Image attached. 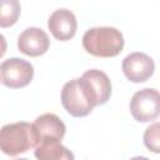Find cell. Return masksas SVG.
<instances>
[{
	"mask_svg": "<svg viewBox=\"0 0 160 160\" xmlns=\"http://www.w3.org/2000/svg\"><path fill=\"white\" fill-rule=\"evenodd\" d=\"M61 104L74 118L86 116L99 105L95 92L86 79L78 78L68 81L61 90Z\"/></svg>",
	"mask_w": 160,
	"mask_h": 160,
	"instance_id": "1",
	"label": "cell"
},
{
	"mask_svg": "<svg viewBox=\"0 0 160 160\" xmlns=\"http://www.w3.org/2000/svg\"><path fill=\"white\" fill-rule=\"evenodd\" d=\"M84 49L99 58H112L121 52L124 36L120 30L111 26H98L85 31L82 36Z\"/></svg>",
	"mask_w": 160,
	"mask_h": 160,
	"instance_id": "2",
	"label": "cell"
},
{
	"mask_svg": "<svg viewBox=\"0 0 160 160\" xmlns=\"http://www.w3.org/2000/svg\"><path fill=\"white\" fill-rule=\"evenodd\" d=\"M36 146L34 126L26 121L6 124L0 129V150L9 155L16 156Z\"/></svg>",
	"mask_w": 160,
	"mask_h": 160,
	"instance_id": "3",
	"label": "cell"
},
{
	"mask_svg": "<svg viewBox=\"0 0 160 160\" xmlns=\"http://www.w3.org/2000/svg\"><path fill=\"white\" fill-rule=\"evenodd\" d=\"M34 76L32 65L21 58H10L0 64V81L10 89L26 86Z\"/></svg>",
	"mask_w": 160,
	"mask_h": 160,
	"instance_id": "4",
	"label": "cell"
},
{
	"mask_svg": "<svg viewBox=\"0 0 160 160\" xmlns=\"http://www.w3.org/2000/svg\"><path fill=\"white\" fill-rule=\"evenodd\" d=\"M160 98L155 89H141L136 91L130 100V112L136 121L148 122L159 116Z\"/></svg>",
	"mask_w": 160,
	"mask_h": 160,
	"instance_id": "5",
	"label": "cell"
},
{
	"mask_svg": "<svg viewBox=\"0 0 160 160\" xmlns=\"http://www.w3.org/2000/svg\"><path fill=\"white\" fill-rule=\"evenodd\" d=\"M121 68L128 80L131 82H144L154 74L155 64L145 52L135 51L125 56Z\"/></svg>",
	"mask_w": 160,
	"mask_h": 160,
	"instance_id": "6",
	"label": "cell"
},
{
	"mask_svg": "<svg viewBox=\"0 0 160 160\" xmlns=\"http://www.w3.org/2000/svg\"><path fill=\"white\" fill-rule=\"evenodd\" d=\"M50 46V40L48 34L40 28H28L18 38L19 50L28 56H40L48 51Z\"/></svg>",
	"mask_w": 160,
	"mask_h": 160,
	"instance_id": "7",
	"label": "cell"
},
{
	"mask_svg": "<svg viewBox=\"0 0 160 160\" xmlns=\"http://www.w3.org/2000/svg\"><path fill=\"white\" fill-rule=\"evenodd\" d=\"M48 28L55 39L60 41H66L74 38L78 29V21L72 11L62 8L55 10L49 16Z\"/></svg>",
	"mask_w": 160,
	"mask_h": 160,
	"instance_id": "8",
	"label": "cell"
},
{
	"mask_svg": "<svg viewBox=\"0 0 160 160\" xmlns=\"http://www.w3.org/2000/svg\"><path fill=\"white\" fill-rule=\"evenodd\" d=\"M32 126L36 136V144L45 140L61 141L66 131V126L62 122V120L58 115L51 112L38 116Z\"/></svg>",
	"mask_w": 160,
	"mask_h": 160,
	"instance_id": "9",
	"label": "cell"
},
{
	"mask_svg": "<svg viewBox=\"0 0 160 160\" xmlns=\"http://www.w3.org/2000/svg\"><path fill=\"white\" fill-rule=\"evenodd\" d=\"M34 155L38 160H74V154L56 140H45L36 144Z\"/></svg>",
	"mask_w": 160,
	"mask_h": 160,
	"instance_id": "10",
	"label": "cell"
},
{
	"mask_svg": "<svg viewBox=\"0 0 160 160\" xmlns=\"http://www.w3.org/2000/svg\"><path fill=\"white\" fill-rule=\"evenodd\" d=\"M82 76L90 82L92 90L95 91L99 99V104L100 105L105 104L110 99V95H111V82H110L109 76L104 71L96 70V69H90L85 71Z\"/></svg>",
	"mask_w": 160,
	"mask_h": 160,
	"instance_id": "11",
	"label": "cell"
},
{
	"mask_svg": "<svg viewBox=\"0 0 160 160\" xmlns=\"http://www.w3.org/2000/svg\"><path fill=\"white\" fill-rule=\"evenodd\" d=\"M21 6L18 0H0V28L14 25L20 15Z\"/></svg>",
	"mask_w": 160,
	"mask_h": 160,
	"instance_id": "12",
	"label": "cell"
},
{
	"mask_svg": "<svg viewBox=\"0 0 160 160\" xmlns=\"http://www.w3.org/2000/svg\"><path fill=\"white\" fill-rule=\"evenodd\" d=\"M144 144L152 152H159V122H154L145 130Z\"/></svg>",
	"mask_w": 160,
	"mask_h": 160,
	"instance_id": "13",
	"label": "cell"
},
{
	"mask_svg": "<svg viewBox=\"0 0 160 160\" xmlns=\"http://www.w3.org/2000/svg\"><path fill=\"white\" fill-rule=\"evenodd\" d=\"M6 49H8V42H6V39L4 38L2 34H0V58H2L6 52Z\"/></svg>",
	"mask_w": 160,
	"mask_h": 160,
	"instance_id": "14",
	"label": "cell"
},
{
	"mask_svg": "<svg viewBox=\"0 0 160 160\" xmlns=\"http://www.w3.org/2000/svg\"><path fill=\"white\" fill-rule=\"evenodd\" d=\"M130 160H150V159H148V158H145V156H134V158H131Z\"/></svg>",
	"mask_w": 160,
	"mask_h": 160,
	"instance_id": "15",
	"label": "cell"
},
{
	"mask_svg": "<svg viewBox=\"0 0 160 160\" xmlns=\"http://www.w3.org/2000/svg\"><path fill=\"white\" fill-rule=\"evenodd\" d=\"M15 160H29V159H25V158H20V159H15Z\"/></svg>",
	"mask_w": 160,
	"mask_h": 160,
	"instance_id": "16",
	"label": "cell"
}]
</instances>
